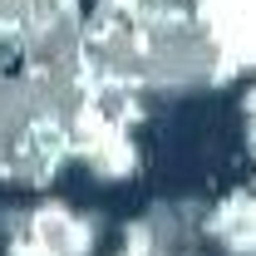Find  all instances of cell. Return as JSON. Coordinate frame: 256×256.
I'll use <instances>...</instances> for the list:
<instances>
[{
	"instance_id": "cell-1",
	"label": "cell",
	"mask_w": 256,
	"mask_h": 256,
	"mask_svg": "<svg viewBox=\"0 0 256 256\" xmlns=\"http://www.w3.org/2000/svg\"><path fill=\"white\" fill-rule=\"evenodd\" d=\"M20 232L30 242H40V246H50L54 256H89L94 252V222H84L64 202L30 207V217H20Z\"/></svg>"
}]
</instances>
